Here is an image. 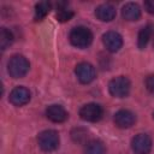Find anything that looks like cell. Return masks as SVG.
I'll return each mask as SVG.
<instances>
[{
	"instance_id": "ba28073f",
	"label": "cell",
	"mask_w": 154,
	"mask_h": 154,
	"mask_svg": "<svg viewBox=\"0 0 154 154\" xmlns=\"http://www.w3.org/2000/svg\"><path fill=\"white\" fill-rule=\"evenodd\" d=\"M102 42L107 51L114 53L118 52L123 46V37L117 31H107L102 36Z\"/></svg>"
},
{
	"instance_id": "52a82bcc",
	"label": "cell",
	"mask_w": 154,
	"mask_h": 154,
	"mask_svg": "<svg viewBox=\"0 0 154 154\" xmlns=\"http://www.w3.org/2000/svg\"><path fill=\"white\" fill-rule=\"evenodd\" d=\"M75 73L83 84H88L95 79V69L89 63H79L75 69Z\"/></svg>"
},
{
	"instance_id": "e0dca14e",
	"label": "cell",
	"mask_w": 154,
	"mask_h": 154,
	"mask_svg": "<svg viewBox=\"0 0 154 154\" xmlns=\"http://www.w3.org/2000/svg\"><path fill=\"white\" fill-rule=\"evenodd\" d=\"M55 17L59 22H67L73 17V12L71 10H69L65 4H59L58 5V10L55 13Z\"/></svg>"
},
{
	"instance_id": "9c48e42d",
	"label": "cell",
	"mask_w": 154,
	"mask_h": 154,
	"mask_svg": "<svg viewBox=\"0 0 154 154\" xmlns=\"http://www.w3.org/2000/svg\"><path fill=\"white\" fill-rule=\"evenodd\" d=\"M10 102L17 107L24 106L30 101V91L25 87H16L10 93Z\"/></svg>"
},
{
	"instance_id": "6da1fadb",
	"label": "cell",
	"mask_w": 154,
	"mask_h": 154,
	"mask_svg": "<svg viewBox=\"0 0 154 154\" xmlns=\"http://www.w3.org/2000/svg\"><path fill=\"white\" fill-rule=\"evenodd\" d=\"M29 67H30V64H29L28 59L19 54L11 57V59L8 60V64H7V71H8L10 76L13 78L24 77L28 73Z\"/></svg>"
},
{
	"instance_id": "5b68a950",
	"label": "cell",
	"mask_w": 154,
	"mask_h": 154,
	"mask_svg": "<svg viewBox=\"0 0 154 154\" xmlns=\"http://www.w3.org/2000/svg\"><path fill=\"white\" fill-rule=\"evenodd\" d=\"M102 114H103L102 107L94 102L87 103L82 106L79 109V117L85 122H91V123L99 122L102 118Z\"/></svg>"
},
{
	"instance_id": "44dd1931",
	"label": "cell",
	"mask_w": 154,
	"mask_h": 154,
	"mask_svg": "<svg viewBox=\"0 0 154 154\" xmlns=\"http://www.w3.org/2000/svg\"><path fill=\"white\" fill-rule=\"evenodd\" d=\"M144 8L148 13L154 14V0H147L144 1Z\"/></svg>"
},
{
	"instance_id": "7a4b0ae2",
	"label": "cell",
	"mask_w": 154,
	"mask_h": 154,
	"mask_svg": "<svg viewBox=\"0 0 154 154\" xmlns=\"http://www.w3.org/2000/svg\"><path fill=\"white\" fill-rule=\"evenodd\" d=\"M70 42L77 48H87L93 42V34L85 26H76L70 32Z\"/></svg>"
},
{
	"instance_id": "d6986e66",
	"label": "cell",
	"mask_w": 154,
	"mask_h": 154,
	"mask_svg": "<svg viewBox=\"0 0 154 154\" xmlns=\"http://www.w3.org/2000/svg\"><path fill=\"white\" fill-rule=\"evenodd\" d=\"M88 136V131L83 128H76L71 131V138L76 143H87Z\"/></svg>"
},
{
	"instance_id": "2e32d148",
	"label": "cell",
	"mask_w": 154,
	"mask_h": 154,
	"mask_svg": "<svg viewBox=\"0 0 154 154\" xmlns=\"http://www.w3.org/2000/svg\"><path fill=\"white\" fill-rule=\"evenodd\" d=\"M51 7H52V5L48 1H40V2H37L35 5V16H34L35 20H42L49 13Z\"/></svg>"
},
{
	"instance_id": "7402d4cb",
	"label": "cell",
	"mask_w": 154,
	"mask_h": 154,
	"mask_svg": "<svg viewBox=\"0 0 154 154\" xmlns=\"http://www.w3.org/2000/svg\"><path fill=\"white\" fill-rule=\"evenodd\" d=\"M153 46H154V42H153Z\"/></svg>"
},
{
	"instance_id": "9a60e30c",
	"label": "cell",
	"mask_w": 154,
	"mask_h": 154,
	"mask_svg": "<svg viewBox=\"0 0 154 154\" xmlns=\"http://www.w3.org/2000/svg\"><path fill=\"white\" fill-rule=\"evenodd\" d=\"M84 154H106V148L101 141L93 140L85 143Z\"/></svg>"
},
{
	"instance_id": "30bf717a",
	"label": "cell",
	"mask_w": 154,
	"mask_h": 154,
	"mask_svg": "<svg viewBox=\"0 0 154 154\" xmlns=\"http://www.w3.org/2000/svg\"><path fill=\"white\" fill-rule=\"evenodd\" d=\"M136 122L135 114L129 109H119L114 114V123L120 129H129Z\"/></svg>"
},
{
	"instance_id": "3957f363",
	"label": "cell",
	"mask_w": 154,
	"mask_h": 154,
	"mask_svg": "<svg viewBox=\"0 0 154 154\" xmlns=\"http://www.w3.org/2000/svg\"><path fill=\"white\" fill-rule=\"evenodd\" d=\"M38 146L45 152H53L59 146V134L55 130H45L37 137Z\"/></svg>"
},
{
	"instance_id": "ac0fdd59",
	"label": "cell",
	"mask_w": 154,
	"mask_h": 154,
	"mask_svg": "<svg viewBox=\"0 0 154 154\" xmlns=\"http://www.w3.org/2000/svg\"><path fill=\"white\" fill-rule=\"evenodd\" d=\"M13 42V35L10 30L6 28H1L0 30V48L5 51L7 47H10Z\"/></svg>"
},
{
	"instance_id": "603a6c76",
	"label": "cell",
	"mask_w": 154,
	"mask_h": 154,
	"mask_svg": "<svg viewBox=\"0 0 154 154\" xmlns=\"http://www.w3.org/2000/svg\"><path fill=\"white\" fill-rule=\"evenodd\" d=\"M153 117H154V113H153Z\"/></svg>"
},
{
	"instance_id": "277c9868",
	"label": "cell",
	"mask_w": 154,
	"mask_h": 154,
	"mask_svg": "<svg viewBox=\"0 0 154 154\" xmlns=\"http://www.w3.org/2000/svg\"><path fill=\"white\" fill-rule=\"evenodd\" d=\"M130 81L124 76H119L108 83V91L114 97H125L130 93Z\"/></svg>"
},
{
	"instance_id": "8992f818",
	"label": "cell",
	"mask_w": 154,
	"mask_h": 154,
	"mask_svg": "<svg viewBox=\"0 0 154 154\" xmlns=\"http://www.w3.org/2000/svg\"><path fill=\"white\" fill-rule=\"evenodd\" d=\"M131 148L135 154H148L152 149V140L146 134H138L132 138Z\"/></svg>"
},
{
	"instance_id": "8fae6325",
	"label": "cell",
	"mask_w": 154,
	"mask_h": 154,
	"mask_svg": "<svg viewBox=\"0 0 154 154\" xmlns=\"http://www.w3.org/2000/svg\"><path fill=\"white\" fill-rule=\"evenodd\" d=\"M47 118L53 123H63L67 119L69 114L66 109L60 105H51L46 109Z\"/></svg>"
},
{
	"instance_id": "5bb4252c",
	"label": "cell",
	"mask_w": 154,
	"mask_h": 154,
	"mask_svg": "<svg viewBox=\"0 0 154 154\" xmlns=\"http://www.w3.org/2000/svg\"><path fill=\"white\" fill-rule=\"evenodd\" d=\"M152 34H153V26H152V24H147V25H144L140 30L138 36H137V46H138L140 49L146 48L148 41L152 37Z\"/></svg>"
},
{
	"instance_id": "ffe728a7",
	"label": "cell",
	"mask_w": 154,
	"mask_h": 154,
	"mask_svg": "<svg viewBox=\"0 0 154 154\" xmlns=\"http://www.w3.org/2000/svg\"><path fill=\"white\" fill-rule=\"evenodd\" d=\"M144 83H146V88H147V90L154 94V75H149V76H147Z\"/></svg>"
},
{
	"instance_id": "4fadbf2b",
	"label": "cell",
	"mask_w": 154,
	"mask_h": 154,
	"mask_svg": "<svg viewBox=\"0 0 154 154\" xmlns=\"http://www.w3.org/2000/svg\"><path fill=\"white\" fill-rule=\"evenodd\" d=\"M122 16L125 20H137L141 17V8L135 2H128L122 8Z\"/></svg>"
},
{
	"instance_id": "7c38bea8",
	"label": "cell",
	"mask_w": 154,
	"mask_h": 154,
	"mask_svg": "<svg viewBox=\"0 0 154 154\" xmlns=\"http://www.w3.org/2000/svg\"><path fill=\"white\" fill-rule=\"evenodd\" d=\"M116 8L111 4H101L95 10V16L101 22H111L116 18Z\"/></svg>"
}]
</instances>
